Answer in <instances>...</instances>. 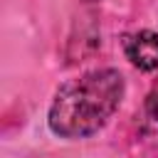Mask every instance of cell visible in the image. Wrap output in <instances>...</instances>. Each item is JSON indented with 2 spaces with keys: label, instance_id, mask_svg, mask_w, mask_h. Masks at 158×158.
I'll use <instances>...</instances> for the list:
<instances>
[{
  "label": "cell",
  "instance_id": "cell-1",
  "mask_svg": "<svg viewBox=\"0 0 158 158\" xmlns=\"http://www.w3.org/2000/svg\"><path fill=\"white\" fill-rule=\"evenodd\" d=\"M126 94V79L114 67L84 72L64 81L49 104L47 126L54 136L77 141L99 133L118 111Z\"/></svg>",
  "mask_w": 158,
  "mask_h": 158
},
{
  "label": "cell",
  "instance_id": "cell-2",
  "mask_svg": "<svg viewBox=\"0 0 158 158\" xmlns=\"http://www.w3.org/2000/svg\"><path fill=\"white\" fill-rule=\"evenodd\" d=\"M126 59L141 69V72H156L158 69V32L153 30H138L128 32L121 40Z\"/></svg>",
  "mask_w": 158,
  "mask_h": 158
},
{
  "label": "cell",
  "instance_id": "cell-3",
  "mask_svg": "<svg viewBox=\"0 0 158 158\" xmlns=\"http://www.w3.org/2000/svg\"><path fill=\"white\" fill-rule=\"evenodd\" d=\"M143 131L158 141V84L153 86V91L146 96V104H143Z\"/></svg>",
  "mask_w": 158,
  "mask_h": 158
}]
</instances>
